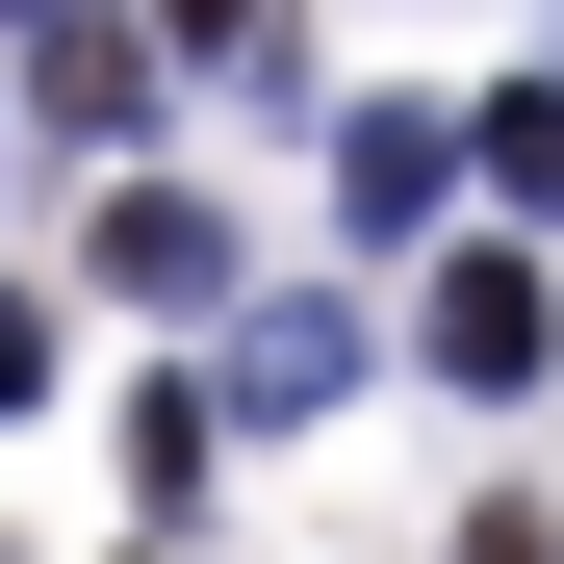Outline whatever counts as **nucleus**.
<instances>
[{
  "label": "nucleus",
  "instance_id": "f257e3e1",
  "mask_svg": "<svg viewBox=\"0 0 564 564\" xmlns=\"http://www.w3.org/2000/svg\"><path fill=\"white\" fill-rule=\"evenodd\" d=\"M411 359H436V386H539V359H564V282H539V231H462L436 282H411Z\"/></svg>",
  "mask_w": 564,
  "mask_h": 564
},
{
  "label": "nucleus",
  "instance_id": "f03ea898",
  "mask_svg": "<svg viewBox=\"0 0 564 564\" xmlns=\"http://www.w3.org/2000/svg\"><path fill=\"white\" fill-rule=\"evenodd\" d=\"M26 129H77V154L154 129V26L129 0H26Z\"/></svg>",
  "mask_w": 564,
  "mask_h": 564
},
{
  "label": "nucleus",
  "instance_id": "7ed1b4c3",
  "mask_svg": "<svg viewBox=\"0 0 564 564\" xmlns=\"http://www.w3.org/2000/svg\"><path fill=\"white\" fill-rule=\"evenodd\" d=\"M231 206H206V180H104V308H231Z\"/></svg>",
  "mask_w": 564,
  "mask_h": 564
},
{
  "label": "nucleus",
  "instance_id": "20e7f679",
  "mask_svg": "<svg viewBox=\"0 0 564 564\" xmlns=\"http://www.w3.org/2000/svg\"><path fill=\"white\" fill-rule=\"evenodd\" d=\"M334 386H359V308H308V282H231L206 411H257V436H282V411H334Z\"/></svg>",
  "mask_w": 564,
  "mask_h": 564
},
{
  "label": "nucleus",
  "instance_id": "39448f33",
  "mask_svg": "<svg viewBox=\"0 0 564 564\" xmlns=\"http://www.w3.org/2000/svg\"><path fill=\"white\" fill-rule=\"evenodd\" d=\"M334 206H359V231H436V206H462V129H436V104H359V129H334Z\"/></svg>",
  "mask_w": 564,
  "mask_h": 564
},
{
  "label": "nucleus",
  "instance_id": "423d86ee",
  "mask_svg": "<svg viewBox=\"0 0 564 564\" xmlns=\"http://www.w3.org/2000/svg\"><path fill=\"white\" fill-rule=\"evenodd\" d=\"M462 180H488V206H513V231H564V77H513V104H488V129H462Z\"/></svg>",
  "mask_w": 564,
  "mask_h": 564
},
{
  "label": "nucleus",
  "instance_id": "0eeeda50",
  "mask_svg": "<svg viewBox=\"0 0 564 564\" xmlns=\"http://www.w3.org/2000/svg\"><path fill=\"white\" fill-rule=\"evenodd\" d=\"M206 462H231V411H206V386H129V488H154V513H206Z\"/></svg>",
  "mask_w": 564,
  "mask_h": 564
},
{
  "label": "nucleus",
  "instance_id": "6e6552de",
  "mask_svg": "<svg viewBox=\"0 0 564 564\" xmlns=\"http://www.w3.org/2000/svg\"><path fill=\"white\" fill-rule=\"evenodd\" d=\"M462 564H564V513H539V488H488V513H462Z\"/></svg>",
  "mask_w": 564,
  "mask_h": 564
},
{
  "label": "nucleus",
  "instance_id": "1a4fd4ad",
  "mask_svg": "<svg viewBox=\"0 0 564 564\" xmlns=\"http://www.w3.org/2000/svg\"><path fill=\"white\" fill-rule=\"evenodd\" d=\"M0 411H52V308H26V282H0Z\"/></svg>",
  "mask_w": 564,
  "mask_h": 564
},
{
  "label": "nucleus",
  "instance_id": "9d476101",
  "mask_svg": "<svg viewBox=\"0 0 564 564\" xmlns=\"http://www.w3.org/2000/svg\"><path fill=\"white\" fill-rule=\"evenodd\" d=\"M129 26H180V52H231V26H257V0H129Z\"/></svg>",
  "mask_w": 564,
  "mask_h": 564
},
{
  "label": "nucleus",
  "instance_id": "9b49d317",
  "mask_svg": "<svg viewBox=\"0 0 564 564\" xmlns=\"http://www.w3.org/2000/svg\"><path fill=\"white\" fill-rule=\"evenodd\" d=\"M0 26H26V0H0Z\"/></svg>",
  "mask_w": 564,
  "mask_h": 564
}]
</instances>
